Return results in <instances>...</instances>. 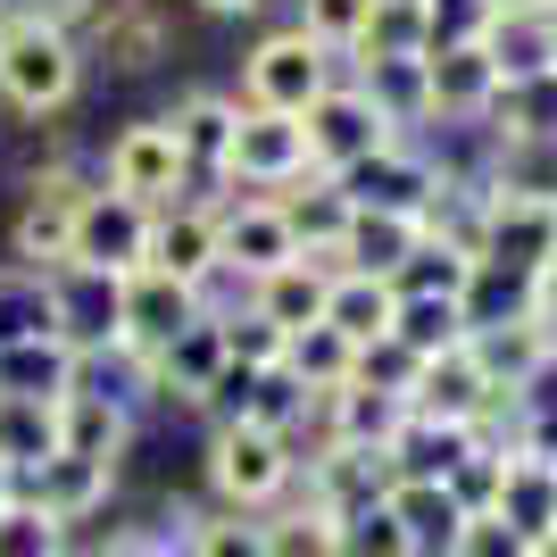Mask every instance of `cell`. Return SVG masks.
I'll return each mask as SVG.
<instances>
[{
	"label": "cell",
	"mask_w": 557,
	"mask_h": 557,
	"mask_svg": "<svg viewBox=\"0 0 557 557\" xmlns=\"http://www.w3.org/2000/svg\"><path fill=\"white\" fill-rule=\"evenodd\" d=\"M491 134H557V67L499 84V100H491Z\"/></svg>",
	"instance_id": "ab89813d"
},
{
	"label": "cell",
	"mask_w": 557,
	"mask_h": 557,
	"mask_svg": "<svg viewBox=\"0 0 557 557\" xmlns=\"http://www.w3.org/2000/svg\"><path fill=\"white\" fill-rule=\"evenodd\" d=\"M491 17H499V0H424V50H466V42H483Z\"/></svg>",
	"instance_id": "ee69618b"
},
{
	"label": "cell",
	"mask_w": 557,
	"mask_h": 557,
	"mask_svg": "<svg viewBox=\"0 0 557 557\" xmlns=\"http://www.w3.org/2000/svg\"><path fill=\"white\" fill-rule=\"evenodd\" d=\"M342 184H349V200H358V209H399V216H417L424 200H433V184H442V175H433V159H424L417 134H399V141H383L374 159H358Z\"/></svg>",
	"instance_id": "ffe728a7"
},
{
	"label": "cell",
	"mask_w": 557,
	"mask_h": 557,
	"mask_svg": "<svg viewBox=\"0 0 557 557\" xmlns=\"http://www.w3.org/2000/svg\"><path fill=\"white\" fill-rule=\"evenodd\" d=\"M524 308H533L541 325L557 333V258H549V267H541V275H524Z\"/></svg>",
	"instance_id": "db71d44e"
},
{
	"label": "cell",
	"mask_w": 557,
	"mask_h": 557,
	"mask_svg": "<svg viewBox=\"0 0 557 557\" xmlns=\"http://www.w3.org/2000/svg\"><path fill=\"white\" fill-rule=\"evenodd\" d=\"M283 374H292L300 392H342L349 374H358V342H342L333 325H300V333H292V358H283Z\"/></svg>",
	"instance_id": "e575fe53"
},
{
	"label": "cell",
	"mask_w": 557,
	"mask_h": 557,
	"mask_svg": "<svg viewBox=\"0 0 557 557\" xmlns=\"http://www.w3.org/2000/svg\"><path fill=\"white\" fill-rule=\"evenodd\" d=\"M0 34H9V0H0Z\"/></svg>",
	"instance_id": "6f0895ef"
},
{
	"label": "cell",
	"mask_w": 557,
	"mask_h": 557,
	"mask_svg": "<svg viewBox=\"0 0 557 557\" xmlns=\"http://www.w3.org/2000/svg\"><path fill=\"white\" fill-rule=\"evenodd\" d=\"M67 524H50L42 508H34V499H0V557H67Z\"/></svg>",
	"instance_id": "b9f144b4"
},
{
	"label": "cell",
	"mask_w": 557,
	"mask_h": 557,
	"mask_svg": "<svg viewBox=\"0 0 557 557\" xmlns=\"http://www.w3.org/2000/svg\"><path fill=\"white\" fill-rule=\"evenodd\" d=\"M342 75L374 100V109H383V125H392V134H424V125H433V75H424V50H408V59L349 50Z\"/></svg>",
	"instance_id": "e0dca14e"
},
{
	"label": "cell",
	"mask_w": 557,
	"mask_h": 557,
	"mask_svg": "<svg viewBox=\"0 0 557 557\" xmlns=\"http://www.w3.org/2000/svg\"><path fill=\"white\" fill-rule=\"evenodd\" d=\"M417 250V216L399 209H349V233H342V258L367 267V275H399V258Z\"/></svg>",
	"instance_id": "1f68e13d"
},
{
	"label": "cell",
	"mask_w": 557,
	"mask_h": 557,
	"mask_svg": "<svg viewBox=\"0 0 557 557\" xmlns=\"http://www.w3.org/2000/svg\"><path fill=\"white\" fill-rule=\"evenodd\" d=\"M50 317H59V333H67L84 358H109L116 349V275H100V267H50Z\"/></svg>",
	"instance_id": "44dd1931"
},
{
	"label": "cell",
	"mask_w": 557,
	"mask_h": 557,
	"mask_svg": "<svg viewBox=\"0 0 557 557\" xmlns=\"http://www.w3.org/2000/svg\"><path fill=\"white\" fill-rule=\"evenodd\" d=\"M92 557H175V533H150V524H125V533H109Z\"/></svg>",
	"instance_id": "f907efd6"
},
{
	"label": "cell",
	"mask_w": 557,
	"mask_h": 557,
	"mask_svg": "<svg viewBox=\"0 0 557 557\" xmlns=\"http://www.w3.org/2000/svg\"><path fill=\"white\" fill-rule=\"evenodd\" d=\"M300 125H308V166H325V175H349L358 159H374L383 141H399L392 125H383V109H374L349 75H333L325 92L300 109Z\"/></svg>",
	"instance_id": "9c48e42d"
},
{
	"label": "cell",
	"mask_w": 557,
	"mask_h": 557,
	"mask_svg": "<svg viewBox=\"0 0 557 557\" xmlns=\"http://www.w3.org/2000/svg\"><path fill=\"white\" fill-rule=\"evenodd\" d=\"M84 383V349L67 333H25L0 342V399H67Z\"/></svg>",
	"instance_id": "7402d4cb"
},
{
	"label": "cell",
	"mask_w": 557,
	"mask_h": 557,
	"mask_svg": "<svg viewBox=\"0 0 557 557\" xmlns=\"http://www.w3.org/2000/svg\"><path fill=\"white\" fill-rule=\"evenodd\" d=\"M216 374H225V333H216V317H191L175 342L150 358V383H159V408H184V417H200L216 392Z\"/></svg>",
	"instance_id": "d6986e66"
},
{
	"label": "cell",
	"mask_w": 557,
	"mask_h": 557,
	"mask_svg": "<svg viewBox=\"0 0 557 557\" xmlns=\"http://www.w3.org/2000/svg\"><path fill=\"white\" fill-rule=\"evenodd\" d=\"M92 184L100 191H125L141 209H166V200H184V150L166 134V116H116L109 134H100V159H92Z\"/></svg>",
	"instance_id": "8992f818"
},
{
	"label": "cell",
	"mask_w": 557,
	"mask_h": 557,
	"mask_svg": "<svg viewBox=\"0 0 557 557\" xmlns=\"http://www.w3.org/2000/svg\"><path fill=\"white\" fill-rule=\"evenodd\" d=\"M549 67H557V50H549Z\"/></svg>",
	"instance_id": "91938a15"
},
{
	"label": "cell",
	"mask_w": 557,
	"mask_h": 557,
	"mask_svg": "<svg viewBox=\"0 0 557 557\" xmlns=\"http://www.w3.org/2000/svg\"><path fill=\"white\" fill-rule=\"evenodd\" d=\"M483 191L499 200H549L557 209V134H499L483 166Z\"/></svg>",
	"instance_id": "4316f807"
},
{
	"label": "cell",
	"mask_w": 557,
	"mask_h": 557,
	"mask_svg": "<svg viewBox=\"0 0 557 557\" xmlns=\"http://www.w3.org/2000/svg\"><path fill=\"white\" fill-rule=\"evenodd\" d=\"M141 258H150V209L125 200V191H100L84 200L75 216V267H100V275H134Z\"/></svg>",
	"instance_id": "9a60e30c"
},
{
	"label": "cell",
	"mask_w": 557,
	"mask_h": 557,
	"mask_svg": "<svg viewBox=\"0 0 557 557\" xmlns=\"http://www.w3.org/2000/svg\"><path fill=\"white\" fill-rule=\"evenodd\" d=\"M333 75H342V59H333L325 42H308L292 17H275V25H258L250 50L233 59V100H242V109H283V116H300L308 100L333 84Z\"/></svg>",
	"instance_id": "277c9868"
},
{
	"label": "cell",
	"mask_w": 557,
	"mask_h": 557,
	"mask_svg": "<svg viewBox=\"0 0 557 557\" xmlns=\"http://www.w3.org/2000/svg\"><path fill=\"white\" fill-rule=\"evenodd\" d=\"M191 317H209L200 283L166 275V267H134V275H116V358H159Z\"/></svg>",
	"instance_id": "52a82bcc"
},
{
	"label": "cell",
	"mask_w": 557,
	"mask_h": 557,
	"mask_svg": "<svg viewBox=\"0 0 557 557\" xmlns=\"http://www.w3.org/2000/svg\"><path fill=\"white\" fill-rule=\"evenodd\" d=\"M267 200L283 209V225H292V242H300V250H342L349 209H358V200H349V184H342V175H325V166H308V175L275 184Z\"/></svg>",
	"instance_id": "603a6c76"
},
{
	"label": "cell",
	"mask_w": 557,
	"mask_h": 557,
	"mask_svg": "<svg viewBox=\"0 0 557 557\" xmlns=\"http://www.w3.org/2000/svg\"><path fill=\"white\" fill-rule=\"evenodd\" d=\"M84 84H92L84 34L42 25V17H9V34H0V116L50 125V116H67L84 100Z\"/></svg>",
	"instance_id": "6da1fadb"
},
{
	"label": "cell",
	"mask_w": 557,
	"mask_h": 557,
	"mask_svg": "<svg viewBox=\"0 0 557 557\" xmlns=\"http://www.w3.org/2000/svg\"><path fill=\"white\" fill-rule=\"evenodd\" d=\"M141 267H166V275L200 283L209 308L242 300V283L216 267V209L209 200H166V209H150V258H141Z\"/></svg>",
	"instance_id": "ba28073f"
},
{
	"label": "cell",
	"mask_w": 557,
	"mask_h": 557,
	"mask_svg": "<svg viewBox=\"0 0 557 557\" xmlns=\"http://www.w3.org/2000/svg\"><path fill=\"white\" fill-rule=\"evenodd\" d=\"M200 483H209L216 508H242V516H267L292 499L300 483V442L292 433H267V424H209L200 442Z\"/></svg>",
	"instance_id": "3957f363"
},
{
	"label": "cell",
	"mask_w": 557,
	"mask_h": 557,
	"mask_svg": "<svg viewBox=\"0 0 557 557\" xmlns=\"http://www.w3.org/2000/svg\"><path fill=\"white\" fill-rule=\"evenodd\" d=\"M25 333H59V317H50V275L0 258V342H25Z\"/></svg>",
	"instance_id": "74e56055"
},
{
	"label": "cell",
	"mask_w": 557,
	"mask_h": 557,
	"mask_svg": "<svg viewBox=\"0 0 557 557\" xmlns=\"http://www.w3.org/2000/svg\"><path fill=\"white\" fill-rule=\"evenodd\" d=\"M499 474H508V449H466L442 483L458 491V508L474 516V508H491V499H499Z\"/></svg>",
	"instance_id": "7dc6e473"
},
{
	"label": "cell",
	"mask_w": 557,
	"mask_h": 557,
	"mask_svg": "<svg viewBox=\"0 0 557 557\" xmlns=\"http://www.w3.org/2000/svg\"><path fill=\"white\" fill-rule=\"evenodd\" d=\"M483 267H499V275H541V267H549L557 258V209L549 200H499V191H491V209H483Z\"/></svg>",
	"instance_id": "2e32d148"
},
{
	"label": "cell",
	"mask_w": 557,
	"mask_h": 557,
	"mask_svg": "<svg viewBox=\"0 0 557 557\" xmlns=\"http://www.w3.org/2000/svg\"><path fill=\"white\" fill-rule=\"evenodd\" d=\"M516 449L557 474V408H516Z\"/></svg>",
	"instance_id": "681fc988"
},
{
	"label": "cell",
	"mask_w": 557,
	"mask_h": 557,
	"mask_svg": "<svg viewBox=\"0 0 557 557\" xmlns=\"http://www.w3.org/2000/svg\"><path fill=\"white\" fill-rule=\"evenodd\" d=\"M209 317H216V333H225V358H233V367H258V374H267V367L292 358V333H283L275 317H258L250 300H225V308H209Z\"/></svg>",
	"instance_id": "d590c367"
},
{
	"label": "cell",
	"mask_w": 557,
	"mask_h": 557,
	"mask_svg": "<svg viewBox=\"0 0 557 557\" xmlns=\"http://www.w3.org/2000/svg\"><path fill=\"white\" fill-rule=\"evenodd\" d=\"M191 17H209V25H250V17H267L275 0H184Z\"/></svg>",
	"instance_id": "f5cc1de1"
},
{
	"label": "cell",
	"mask_w": 557,
	"mask_h": 557,
	"mask_svg": "<svg viewBox=\"0 0 557 557\" xmlns=\"http://www.w3.org/2000/svg\"><path fill=\"white\" fill-rule=\"evenodd\" d=\"M483 50H491V67L508 75V84H516V75H549L557 17H541V9H524V0H499V17H491Z\"/></svg>",
	"instance_id": "f1b7e54d"
},
{
	"label": "cell",
	"mask_w": 557,
	"mask_h": 557,
	"mask_svg": "<svg viewBox=\"0 0 557 557\" xmlns=\"http://www.w3.org/2000/svg\"><path fill=\"white\" fill-rule=\"evenodd\" d=\"M442 557H533V541L516 533V524H508L499 508H474V516L458 524V541H449Z\"/></svg>",
	"instance_id": "f6af8a7d"
},
{
	"label": "cell",
	"mask_w": 557,
	"mask_h": 557,
	"mask_svg": "<svg viewBox=\"0 0 557 557\" xmlns=\"http://www.w3.org/2000/svg\"><path fill=\"white\" fill-rule=\"evenodd\" d=\"M283 258H300V242H292V225H283V209L267 200V191L216 200V267H225L242 292H250L258 275H275Z\"/></svg>",
	"instance_id": "8fae6325"
},
{
	"label": "cell",
	"mask_w": 557,
	"mask_h": 557,
	"mask_svg": "<svg viewBox=\"0 0 557 557\" xmlns=\"http://www.w3.org/2000/svg\"><path fill=\"white\" fill-rule=\"evenodd\" d=\"M408 9H424V0H408Z\"/></svg>",
	"instance_id": "680465c9"
},
{
	"label": "cell",
	"mask_w": 557,
	"mask_h": 557,
	"mask_svg": "<svg viewBox=\"0 0 557 557\" xmlns=\"http://www.w3.org/2000/svg\"><path fill=\"white\" fill-rule=\"evenodd\" d=\"M325 292H333V275L300 250V258H283L275 275H258L242 300H250L258 317H275L283 333H300V325H325Z\"/></svg>",
	"instance_id": "484cf974"
},
{
	"label": "cell",
	"mask_w": 557,
	"mask_h": 557,
	"mask_svg": "<svg viewBox=\"0 0 557 557\" xmlns=\"http://www.w3.org/2000/svg\"><path fill=\"white\" fill-rule=\"evenodd\" d=\"M166 134H175V150H184V200H233V125H242V100H233V84H184V92L166 100Z\"/></svg>",
	"instance_id": "5b68a950"
},
{
	"label": "cell",
	"mask_w": 557,
	"mask_h": 557,
	"mask_svg": "<svg viewBox=\"0 0 557 557\" xmlns=\"http://www.w3.org/2000/svg\"><path fill=\"white\" fill-rule=\"evenodd\" d=\"M424 75H433V116H491L499 84H508V75L491 67L483 42H466V50H424Z\"/></svg>",
	"instance_id": "d4e9b609"
},
{
	"label": "cell",
	"mask_w": 557,
	"mask_h": 557,
	"mask_svg": "<svg viewBox=\"0 0 557 557\" xmlns=\"http://www.w3.org/2000/svg\"><path fill=\"white\" fill-rule=\"evenodd\" d=\"M116 474H125V466H109V458H75V449H50L42 466H25V499H34V508L50 516V524H92L100 508H109L116 499Z\"/></svg>",
	"instance_id": "4fadbf2b"
},
{
	"label": "cell",
	"mask_w": 557,
	"mask_h": 557,
	"mask_svg": "<svg viewBox=\"0 0 557 557\" xmlns=\"http://www.w3.org/2000/svg\"><path fill=\"white\" fill-rule=\"evenodd\" d=\"M408 408L466 424V417H483V408H516V399H508V392H499V383L483 374L474 342H458V349H433V358L417 367V392H408Z\"/></svg>",
	"instance_id": "ac0fdd59"
},
{
	"label": "cell",
	"mask_w": 557,
	"mask_h": 557,
	"mask_svg": "<svg viewBox=\"0 0 557 557\" xmlns=\"http://www.w3.org/2000/svg\"><path fill=\"white\" fill-rule=\"evenodd\" d=\"M92 200V166L75 150H42V159L17 166V209H9V258L50 275L75 258V216Z\"/></svg>",
	"instance_id": "7a4b0ae2"
},
{
	"label": "cell",
	"mask_w": 557,
	"mask_h": 557,
	"mask_svg": "<svg viewBox=\"0 0 557 557\" xmlns=\"http://www.w3.org/2000/svg\"><path fill=\"white\" fill-rule=\"evenodd\" d=\"M383 483H392L383 449H349V442H317V449H300V499L325 516V524H342V516L374 508V499H383Z\"/></svg>",
	"instance_id": "7c38bea8"
},
{
	"label": "cell",
	"mask_w": 557,
	"mask_h": 557,
	"mask_svg": "<svg viewBox=\"0 0 557 557\" xmlns=\"http://www.w3.org/2000/svg\"><path fill=\"white\" fill-rule=\"evenodd\" d=\"M417 367H424V358H417V349H399L392 333L358 349V383H374V392H399V399L417 392Z\"/></svg>",
	"instance_id": "c3c4849f"
},
{
	"label": "cell",
	"mask_w": 557,
	"mask_h": 557,
	"mask_svg": "<svg viewBox=\"0 0 557 557\" xmlns=\"http://www.w3.org/2000/svg\"><path fill=\"white\" fill-rule=\"evenodd\" d=\"M333 557H424V549H417V533L374 499V508H358V516L333 524Z\"/></svg>",
	"instance_id": "60d3db41"
},
{
	"label": "cell",
	"mask_w": 557,
	"mask_h": 557,
	"mask_svg": "<svg viewBox=\"0 0 557 557\" xmlns=\"http://www.w3.org/2000/svg\"><path fill=\"white\" fill-rule=\"evenodd\" d=\"M283 17L300 25L308 42H325L333 59H349V50L367 42V25H374V0H292Z\"/></svg>",
	"instance_id": "f35d334b"
},
{
	"label": "cell",
	"mask_w": 557,
	"mask_h": 557,
	"mask_svg": "<svg viewBox=\"0 0 557 557\" xmlns=\"http://www.w3.org/2000/svg\"><path fill=\"white\" fill-rule=\"evenodd\" d=\"M17 483H25V474H17L9 458H0V499H17Z\"/></svg>",
	"instance_id": "11a10c76"
},
{
	"label": "cell",
	"mask_w": 557,
	"mask_h": 557,
	"mask_svg": "<svg viewBox=\"0 0 557 557\" xmlns=\"http://www.w3.org/2000/svg\"><path fill=\"white\" fill-rule=\"evenodd\" d=\"M533 557H557V524H549V533H533Z\"/></svg>",
	"instance_id": "9f6ffc18"
},
{
	"label": "cell",
	"mask_w": 557,
	"mask_h": 557,
	"mask_svg": "<svg viewBox=\"0 0 557 557\" xmlns=\"http://www.w3.org/2000/svg\"><path fill=\"white\" fill-rule=\"evenodd\" d=\"M374 59H408V50H424V9H408V0H374V25H367V42Z\"/></svg>",
	"instance_id": "bcb514c9"
},
{
	"label": "cell",
	"mask_w": 557,
	"mask_h": 557,
	"mask_svg": "<svg viewBox=\"0 0 557 557\" xmlns=\"http://www.w3.org/2000/svg\"><path fill=\"white\" fill-rule=\"evenodd\" d=\"M466 449H474V433H466V424L408 408V417H399V433H392V449H383V466H392V474H449Z\"/></svg>",
	"instance_id": "f546056e"
},
{
	"label": "cell",
	"mask_w": 557,
	"mask_h": 557,
	"mask_svg": "<svg viewBox=\"0 0 557 557\" xmlns=\"http://www.w3.org/2000/svg\"><path fill=\"white\" fill-rule=\"evenodd\" d=\"M383 508L417 533V549H449V541H458V524H466L458 491H449L442 474H392V483H383Z\"/></svg>",
	"instance_id": "83f0119b"
},
{
	"label": "cell",
	"mask_w": 557,
	"mask_h": 557,
	"mask_svg": "<svg viewBox=\"0 0 557 557\" xmlns=\"http://www.w3.org/2000/svg\"><path fill=\"white\" fill-rule=\"evenodd\" d=\"M50 449H59V399H0V458L25 474Z\"/></svg>",
	"instance_id": "8d00e7d4"
},
{
	"label": "cell",
	"mask_w": 557,
	"mask_h": 557,
	"mask_svg": "<svg viewBox=\"0 0 557 557\" xmlns=\"http://www.w3.org/2000/svg\"><path fill=\"white\" fill-rule=\"evenodd\" d=\"M175 557H275V533H267V516L209 508V516H191V533L175 541Z\"/></svg>",
	"instance_id": "836d02e7"
},
{
	"label": "cell",
	"mask_w": 557,
	"mask_h": 557,
	"mask_svg": "<svg viewBox=\"0 0 557 557\" xmlns=\"http://www.w3.org/2000/svg\"><path fill=\"white\" fill-rule=\"evenodd\" d=\"M92 9L100 0H9V17H42V25H67V34L92 17Z\"/></svg>",
	"instance_id": "816d5d0a"
},
{
	"label": "cell",
	"mask_w": 557,
	"mask_h": 557,
	"mask_svg": "<svg viewBox=\"0 0 557 557\" xmlns=\"http://www.w3.org/2000/svg\"><path fill=\"white\" fill-rule=\"evenodd\" d=\"M399 292H466V283H474V258L466 250H442V242H424L417 233V250L399 258Z\"/></svg>",
	"instance_id": "7bdbcfd3"
},
{
	"label": "cell",
	"mask_w": 557,
	"mask_h": 557,
	"mask_svg": "<svg viewBox=\"0 0 557 557\" xmlns=\"http://www.w3.org/2000/svg\"><path fill=\"white\" fill-rule=\"evenodd\" d=\"M392 317H399V283L392 275H367V267H342L333 275V292H325V325L342 333V342H383L392 333Z\"/></svg>",
	"instance_id": "cb8c5ba5"
},
{
	"label": "cell",
	"mask_w": 557,
	"mask_h": 557,
	"mask_svg": "<svg viewBox=\"0 0 557 557\" xmlns=\"http://www.w3.org/2000/svg\"><path fill=\"white\" fill-rule=\"evenodd\" d=\"M392 342L433 358V349H458L466 342V300L458 292H399V317H392Z\"/></svg>",
	"instance_id": "4dcf8cb0"
},
{
	"label": "cell",
	"mask_w": 557,
	"mask_h": 557,
	"mask_svg": "<svg viewBox=\"0 0 557 557\" xmlns=\"http://www.w3.org/2000/svg\"><path fill=\"white\" fill-rule=\"evenodd\" d=\"M134 433H141V408H134L125 392H116L109 374H100V358H84V383H75V392L59 399V449H75V458H109V466H125Z\"/></svg>",
	"instance_id": "30bf717a"
},
{
	"label": "cell",
	"mask_w": 557,
	"mask_h": 557,
	"mask_svg": "<svg viewBox=\"0 0 557 557\" xmlns=\"http://www.w3.org/2000/svg\"><path fill=\"white\" fill-rule=\"evenodd\" d=\"M292 175H308V125L283 109H242V125H233V184L275 191Z\"/></svg>",
	"instance_id": "5bb4252c"
},
{
	"label": "cell",
	"mask_w": 557,
	"mask_h": 557,
	"mask_svg": "<svg viewBox=\"0 0 557 557\" xmlns=\"http://www.w3.org/2000/svg\"><path fill=\"white\" fill-rule=\"evenodd\" d=\"M491 508L508 516L524 541L549 533V524H557V474L541 458H524V449H508V474H499V499H491Z\"/></svg>",
	"instance_id": "d6a6232c"
}]
</instances>
